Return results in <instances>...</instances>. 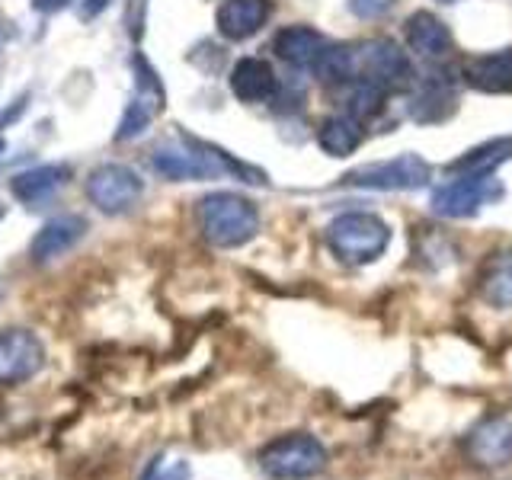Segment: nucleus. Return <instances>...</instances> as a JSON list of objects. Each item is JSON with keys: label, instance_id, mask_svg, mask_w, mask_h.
Instances as JSON below:
<instances>
[{"label": "nucleus", "instance_id": "21", "mask_svg": "<svg viewBox=\"0 0 512 480\" xmlns=\"http://www.w3.org/2000/svg\"><path fill=\"white\" fill-rule=\"evenodd\" d=\"M480 295L493 308H512V253H496L480 276Z\"/></svg>", "mask_w": 512, "mask_h": 480}, {"label": "nucleus", "instance_id": "20", "mask_svg": "<svg viewBox=\"0 0 512 480\" xmlns=\"http://www.w3.org/2000/svg\"><path fill=\"white\" fill-rule=\"evenodd\" d=\"M317 144L330 157L356 154L362 144V122H356L352 116H330L317 128Z\"/></svg>", "mask_w": 512, "mask_h": 480}, {"label": "nucleus", "instance_id": "11", "mask_svg": "<svg viewBox=\"0 0 512 480\" xmlns=\"http://www.w3.org/2000/svg\"><path fill=\"white\" fill-rule=\"evenodd\" d=\"M68 180H71L68 164H39V167H29L23 173H16L10 180V192L16 196V202H23L29 208H39L48 199H55L58 192L68 186Z\"/></svg>", "mask_w": 512, "mask_h": 480}, {"label": "nucleus", "instance_id": "26", "mask_svg": "<svg viewBox=\"0 0 512 480\" xmlns=\"http://www.w3.org/2000/svg\"><path fill=\"white\" fill-rule=\"evenodd\" d=\"M109 4H112V0H87V4H84V16H96L100 10H106Z\"/></svg>", "mask_w": 512, "mask_h": 480}, {"label": "nucleus", "instance_id": "28", "mask_svg": "<svg viewBox=\"0 0 512 480\" xmlns=\"http://www.w3.org/2000/svg\"><path fill=\"white\" fill-rule=\"evenodd\" d=\"M4 215H7V208H4V202H0V221H4Z\"/></svg>", "mask_w": 512, "mask_h": 480}, {"label": "nucleus", "instance_id": "2", "mask_svg": "<svg viewBox=\"0 0 512 480\" xmlns=\"http://www.w3.org/2000/svg\"><path fill=\"white\" fill-rule=\"evenodd\" d=\"M330 250L346 263H372L388 250L391 244V228L372 212H346L330 221L327 228Z\"/></svg>", "mask_w": 512, "mask_h": 480}, {"label": "nucleus", "instance_id": "24", "mask_svg": "<svg viewBox=\"0 0 512 480\" xmlns=\"http://www.w3.org/2000/svg\"><path fill=\"white\" fill-rule=\"evenodd\" d=\"M189 464L186 461H173V464H164V458H154L148 474L141 480H189Z\"/></svg>", "mask_w": 512, "mask_h": 480}, {"label": "nucleus", "instance_id": "7", "mask_svg": "<svg viewBox=\"0 0 512 480\" xmlns=\"http://www.w3.org/2000/svg\"><path fill=\"white\" fill-rule=\"evenodd\" d=\"M144 180L125 164H103L87 176V199L103 215H125L141 202Z\"/></svg>", "mask_w": 512, "mask_h": 480}, {"label": "nucleus", "instance_id": "19", "mask_svg": "<svg viewBox=\"0 0 512 480\" xmlns=\"http://www.w3.org/2000/svg\"><path fill=\"white\" fill-rule=\"evenodd\" d=\"M509 157H512V138H493V141L477 144L471 151H464L445 170L461 173V176H484V173H493L500 164H506Z\"/></svg>", "mask_w": 512, "mask_h": 480}, {"label": "nucleus", "instance_id": "13", "mask_svg": "<svg viewBox=\"0 0 512 480\" xmlns=\"http://www.w3.org/2000/svg\"><path fill=\"white\" fill-rule=\"evenodd\" d=\"M228 84L240 103H269L279 90L276 71L263 58H240L231 68Z\"/></svg>", "mask_w": 512, "mask_h": 480}, {"label": "nucleus", "instance_id": "25", "mask_svg": "<svg viewBox=\"0 0 512 480\" xmlns=\"http://www.w3.org/2000/svg\"><path fill=\"white\" fill-rule=\"evenodd\" d=\"M68 4H71V0H32V7H36L39 13H58Z\"/></svg>", "mask_w": 512, "mask_h": 480}, {"label": "nucleus", "instance_id": "15", "mask_svg": "<svg viewBox=\"0 0 512 480\" xmlns=\"http://www.w3.org/2000/svg\"><path fill=\"white\" fill-rule=\"evenodd\" d=\"M464 84L480 93H512V48L464 61Z\"/></svg>", "mask_w": 512, "mask_h": 480}, {"label": "nucleus", "instance_id": "6", "mask_svg": "<svg viewBox=\"0 0 512 480\" xmlns=\"http://www.w3.org/2000/svg\"><path fill=\"white\" fill-rule=\"evenodd\" d=\"M432 167L420 154H400L394 160H375V164L356 167L343 176L346 186L359 189H381V192H400V189H420L429 183Z\"/></svg>", "mask_w": 512, "mask_h": 480}, {"label": "nucleus", "instance_id": "12", "mask_svg": "<svg viewBox=\"0 0 512 480\" xmlns=\"http://www.w3.org/2000/svg\"><path fill=\"white\" fill-rule=\"evenodd\" d=\"M468 455L480 468H503L512 461V420L493 416L484 420L468 439Z\"/></svg>", "mask_w": 512, "mask_h": 480}, {"label": "nucleus", "instance_id": "16", "mask_svg": "<svg viewBox=\"0 0 512 480\" xmlns=\"http://www.w3.org/2000/svg\"><path fill=\"white\" fill-rule=\"evenodd\" d=\"M407 42L420 58H442L452 52V45H455L452 29L429 10H416L407 16Z\"/></svg>", "mask_w": 512, "mask_h": 480}, {"label": "nucleus", "instance_id": "3", "mask_svg": "<svg viewBox=\"0 0 512 480\" xmlns=\"http://www.w3.org/2000/svg\"><path fill=\"white\" fill-rule=\"evenodd\" d=\"M327 468V448L308 432L279 436L260 452V471L272 480H311Z\"/></svg>", "mask_w": 512, "mask_h": 480}, {"label": "nucleus", "instance_id": "27", "mask_svg": "<svg viewBox=\"0 0 512 480\" xmlns=\"http://www.w3.org/2000/svg\"><path fill=\"white\" fill-rule=\"evenodd\" d=\"M4 151H7V141L0 138V160H4Z\"/></svg>", "mask_w": 512, "mask_h": 480}, {"label": "nucleus", "instance_id": "8", "mask_svg": "<svg viewBox=\"0 0 512 480\" xmlns=\"http://www.w3.org/2000/svg\"><path fill=\"white\" fill-rule=\"evenodd\" d=\"M164 84H160L157 71L148 64L144 55H135V96L128 100L116 141H132L141 138L151 128V122L164 112Z\"/></svg>", "mask_w": 512, "mask_h": 480}, {"label": "nucleus", "instance_id": "29", "mask_svg": "<svg viewBox=\"0 0 512 480\" xmlns=\"http://www.w3.org/2000/svg\"><path fill=\"white\" fill-rule=\"evenodd\" d=\"M442 4H458V0H442Z\"/></svg>", "mask_w": 512, "mask_h": 480}, {"label": "nucleus", "instance_id": "22", "mask_svg": "<svg viewBox=\"0 0 512 480\" xmlns=\"http://www.w3.org/2000/svg\"><path fill=\"white\" fill-rule=\"evenodd\" d=\"M320 84H346L356 77V64H352V45H327L320 58L311 64Z\"/></svg>", "mask_w": 512, "mask_h": 480}, {"label": "nucleus", "instance_id": "18", "mask_svg": "<svg viewBox=\"0 0 512 480\" xmlns=\"http://www.w3.org/2000/svg\"><path fill=\"white\" fill-rule=\"evenodd\" d=\"M272 48H276V55L282 61L295 64V68H311L320 58V52L327 48V42L311 26H285L276 36V42H272Z\"/></svg>", "mask_w": 512, "mask_h": 480}, {"label": "nucleus", "instance_id": "14", "mask_svg": "<svg viewBox=\"0 0 512 480\" xmlns=\"http://www.w3.org/2000/svg\"><path fill=\"white\" fill-rule=\"evenodd\" d=\"M269 16V0H224L215 13V26L224 39L244 42L263 29Z\"/></svg>", "mask_w": 512, "mask_h": 480}, {"label": "nucleus", "instance_id": "4", "mask_svg": "<svg viewBox=\"0 0 512 480\" xmlns=\"http://www.w3.org/2000/svg\"><path fill=\"white\" fill-rule=\"evenodd\" d=\"M503 199V183L493 173L458 176L452 183L432 189V212L442 218H474L484 205Z\"/></svg>", "mask_w": 512, "mask_h": 480}, {"label": "nucleus", "instance_id": "1", "mask_svg": "<svg viewBox=\"0 0 512 480\" xmlns=\"http://www.w3.org/2000/svg\"><path fill=\"white\" fill-rule=\"evenodd\" d=\"M199 228L208 244L221 250L244 247L260 231V212L256 205L237 192H212L199 202Z\"/></svg>", "mask_w": 512, "mask_h": 480}, {"label": "nucleus", "instance_id": "9", "mask_svg": "<svg viewBox=\"0 0 512 480\" xmlns=\"http://www.w3.org/2000/svg\"><path fill=\"white\" fill-rule=\"evenodd\" d=\"M45 368V346L32 330H0V388L32 381Z\"/></svg>", "mask_w": 512, "mask_h": 480}, {"label": "nucleus", "instance_id": "10", "mask_svg": "<svg viewBox=\"0 0 512 480\" xmlns=\"http://www.w3.org/2000/svg\"><path fill=\"white\" fill-rule=\"evenodd\" d=\"M87 237V218L80 215H58L45 221L29 244V260L36 266H52L61 256H68L80 240Z\"/></svg>", "mask_w": 512, "mask_h": 480}, {"label": "nucleus", "instance_id": "17", "mask_svg": "<svg viewBox=\"0 0 512 480\" xmlns=\"http://www.w3.org/2000/svg\"><path fill=\"white\" fill-rule=\"evenodd\" d=\"M455 109V90L442 74H429L410 96V119L416 122H442Z\"/></svg>", "mask_w": 512, "mask_h": 480}, {"label": "nucleus", "instance_id": "5", "mask_svg": "<svg viewBox=\"0 0 512 480\" xmlns=\"http://www.w3.org/2000/svg\"><path fill=\"white\" fill-rule=\"evenodd\" d=\"M352 64H356V77L365 84H375L381 90H400L410 84L413 68L410 58L400 52L391 39H372L352 48Z\"/></svg>", "mask_w": 512, "mask_h": 480}, {"label": "nucleus", "instance_id": "23", "mask_svg": "<svg viewBox=\"0 0 512 480\" xmlns=\"http://www.w3.org/2000/svg\"><path fill=\"white\" fill-rule=\"evenodd\" d=\"M384 93H388V90H381L375 84H365V80H359V84L352 87L349 96H346V116H352L356 122L375 119L378 112L384 109Z\"/></svg>", "mask_w": 512, "mask_h": 480}]
</instances>
